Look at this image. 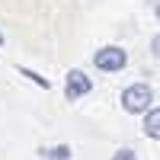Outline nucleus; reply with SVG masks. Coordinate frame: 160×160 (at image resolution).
Listing matches in <instances>:
<instances>
[{
	"mask_svg": "<svg viewBox=\"0 0 160 160\" xmlns=\"http://www.w3.org/2000/svg\"><path fill=\"white\" fill-rule=\"evenodd\" d=\"M122 109L125 112H131V115H144L151 109V102H154V90L148 87V83H131V87H125L122 90Z\"/></svg>",
	"mask_w": 160,
	"mask_h": 160,
	"instance_id": "f257e3e1",
	"label": "nucleus"
},
{
	"mask_svg": "<svg viewBox=\"0 0 160 160\" xmlns=\"http://www.w3.org/2000/svg\"><path fill=\"white\" fill-rule=\"evenodd\" d=\"M93 64H96V71L118 74V71H125V64H128V51L122 45H102L96 55H93Z\"/></svg>",
	"mask_w": 160,
	"mask_h": 160,
	"instance_id": "f03ea898",
	"label": "nucleus"
},
{
	"mask_svg": "<svg viewBox=\"0 0 160 160\" xmlns=\"http://www.w3.org/2000/svg\"><path fill=\"white\" fill-rule=\"evenodd\" d=\"M93 90V77H87L80 68L68 71V80H64V96H68V102L80 99V96H87V93Z\"/></svg>",
	"mask_w": 160,
	"mask_h": 160,
	"instance_id": "7ed1b4c3",
	"label": "nucleus"
},
{
	"mask_svg": "<svg viewBox=\"0 0 160 160\" xmlns=\"http://www.w3.org/2000/svg\"><path fill=\"white\" fill-rule=\"evenodd\" d=\"M144 135L160 141V106H151V109L144 112Z\"/></svg>",
	"mask_w": 160,
	"mask_h": 160,
	"instance_id": "20e7f679",
	"label": "nucleus"
},
{
	"mask_svg": "<svg viewBox=\"0 0 160 160\" xmlns=\"http://www.w3.org/2000/svg\"><path fill=\"white\" fill-rule=\"evenodd\" d=\"M71 144H55V148H38V157L42 160H71Z\"/></svg>",
	"mask_w": 160,
	"mask_h": 160,
	"instance_id": "39448f33",
	"label": "nucleus"
},
{
	"mask_svg": "<svg viewBox=\"0 0 160 160\" xmlns=\"http://www.w3.org/2000/svg\"><path fill=\"white\" fill-rule=\"evenodd\" d=\"M16 71H19V77H29L38 90H48V87H51V83H48V77H42V74L32 71V68H19V64H16Z\"/></svg>",
	"mask_w": 160,
	"mask_h": 160,
	"instance_id": "423d86ee",
	"label": "nucleus"
},
{
	"mask_svg": "<svg viewBox=\"0 0 160 160\" xmlns=\"http://www.w3.org/2000/svg\"><path fill=\"white\" fill-rule=\"evenodd\" d=\"M112 160H138V157H135V151H131V148H122V151H115Z\"/></svg>",
	"mask_w": 160,
	"mask_h": 160,
	"instance_id": "0eeeda50",
	"label": "nucleus"
},
{
	"mask_svg": "<svg viewBox=\"0 0 160 160\" xmlns=\"http://www.w3.org/2000/svg\"><path fill=\"white\" fill-rule=\"evenodd\" d=\"M151 51H154V58H160V35L151 38Z\"/></svg>",
	"mask_w": 160,
	"mask_h": 160,
	"instance_id": "6e6552de",
	"label": "nucleus"
},
{
	"mask_svg": "<svg viewBox=\"0 0 160 160\" xmlns=\"http://www.w3.org/2000/svg\"><path fill=\"white\" fill-rule=\"evenodd\" d=\"M157 19H160V3H157Z\"/></svg>",
	"mask_w": 160,
	"mask_h": 160,
	"instance_id": "1a4fd4ad",
	"label": "nucleus"
},
{
	"mask_svg": "<svg viewBox=\"0 0 160 160\" xmlns=\"http://www.w3.org/2000/svg\"><path fill=\"white\" fill-rule=\"evenodd\" d=\"M0 45H3V32H0Z\"/></svg>",
	"mask_w": 160,
	"mask_h": 160,
	"instance_id": "9d476101",
	"label": "nucleus"
}]
</instances>
